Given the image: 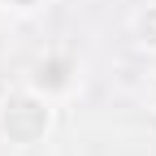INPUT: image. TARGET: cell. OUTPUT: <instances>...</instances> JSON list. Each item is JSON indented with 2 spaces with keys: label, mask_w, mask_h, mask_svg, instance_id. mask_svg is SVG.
<instances>
[{
  "label": "cell",
  "mask_w": 156,
  "mask_h": 156,
  "mask_svg": "<svg viewBox=\"0 0 156 156\" xmlns=\"http://www.w3.org/2000/svg\"><path fill=\"white\" fill-rule=\"evenodd\" d=\"M143 35L156 44V13H147V17H143Z\"/></svg>",
  "instance_id": "6da1fadb"
}]
</instances>
